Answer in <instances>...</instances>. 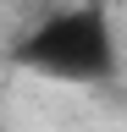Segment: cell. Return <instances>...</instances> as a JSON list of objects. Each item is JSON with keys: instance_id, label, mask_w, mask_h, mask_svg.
Instances as JSON below:
<instances>
[{"instance_id": "6da1fadb", "label": "cell", "mask_w": 127, "mask_h": 132, "mask_svg": "<svg viewBox=\"0 0 127 132\" xmlns=\"http://www.w3.org/2000/svg\"><path fill=\"white\" fill-rule=\"evenodd\" d=\"M17 61L72 82H110L116 77V22L94 6H61L17 33Z\"/></svg>"}]
</instances>
